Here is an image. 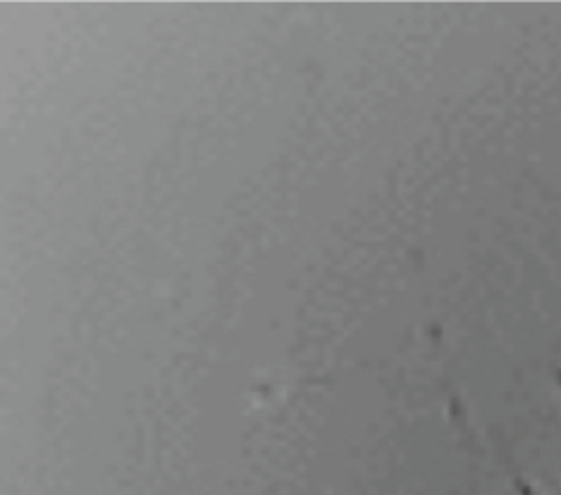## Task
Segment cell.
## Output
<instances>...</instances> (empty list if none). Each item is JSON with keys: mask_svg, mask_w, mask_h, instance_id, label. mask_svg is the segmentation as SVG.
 Returning <instances> with one entry per match:
<instances>
[{"mask_svg": "<svg viewBox=\"0 0 561 495\" xmlns=\"http://www.w3.org/2000/svg\"><path fill=\"white\" fill-rule=\"evenodd\" d=\"M513 488H515V495H539L524 477L519 475H513Z\"/></svg>", "mask_w": 561, "mask_h": 495, "instance_id": "6da1fadb", "label": "cell"}, {"mask_svg": "<svg viewBox=\"0 0 561 495\" xmlns=\"http://www.w3.org/2000/svg\"><path fill=\"white\" fill-rule=\"evenodd\" d=\"M557 383H559V385H561V368H559V370H557ZM554 495H561V488H559V491H557V493H554Z\"/></svg>", "mask_w": 561, "mask_h": 495, "instance_id": "7a4b0ae2", "label": "cell"}]
</instances>
